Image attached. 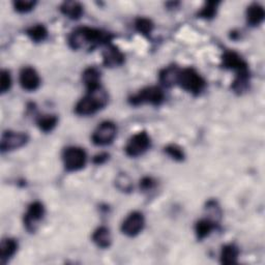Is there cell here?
I'll list each match as a JSON object with an SVG mask.
<instances>
[{"label":"cell","mask_w":265,"mask_h":265,"mask_svg":"<svg viewBox=\"0 0 265 265\" xmlns=\"http://www.w3.org/2000/svg\"><path fill=\"white\" fill-rule=\"evenodd\" d=\"M112 39L109 32H105L90 27H79L74 30L69 37V45L74 50H79L85 47L93 48L95 46L108 45Z\"/></svg>","instance_id":"obj_1"},{"label":"cell","mask_w":265,"mask_h":265,"mask_svg":"<svg viewBox=\"0 0 265 265\" xmlns=\"http://www.w3.org/2000/svg\"><path fill=\"white\" fill-rule=\"evenodd\" d=\"M109 96L106 90L98 86L94 89L88 90V93L81 98L76 105V113L82 116H88L94 114L96 111L106 107L108 104Z\"/></svg>","instance_id":"obj_2"},{"label":"cell","mask_w":265,"mask_h":265,"mask_svg":"<svg viewBox=\"0 0 265 265\" xmlns=\"http://www.w3.org/2000/svg\"><path fill=\"white\" fill-rule=\"evenodd\" d=\"M177 84L186 91L195 95L200 94L205 88V80L192 68L180 70Z\"/></svg>","instance_id":"obj_3"},{"label":"cell","mask_w":265,"mask_h":265,"mask_svg":"<svg viewBox=\"0 0 265 265\" xmlns=\"http://www.w3.org/2000/svg\"><path fill=\"white\" fill-rule=\"evenodd\" d=\"M164 99H165V94L161 88L150 86L140 90L137 94L133 95L130 98V103L134 106H138L142 104H151L154 106H158L164 101Z\"/></svg>","instance_id":"obj_4"},{"label":"cell","mask_w":265,"mask_h":265,"mask_svg":"<svg viewBox=\"0 0 265 265\" xmlns=\"http://www.w3.org/2000/svg\"><path fill=\"white\" fill-rule=\"evenodd\" d=\"M63 160L68 171H78L85 166L87 155L83 148L72 146L66 148Z\"/></svg>","instance_id":"obj_5"},{"label":"cell","mask_w":265,"mask_h":265,"mask_svg":"<svg viewBox=\"0 0 265 265\" xmlns=\"http://www.w3.org/2000/svg\"><path fill=\"white\" fill-rule=\"evenodd\" d=\"M150 137L144 131L135 134L126 146V152L129 156H139L150 147Z\"/></svg>","instance_id":"obj_6"},{"label":"cell","mask_w":265,"mask_h":265,"mask_svg":"<svg viewBox=\"0 0 265 265\" xmlns=\"http://www.w3.org/2000/svg\"><path fill=\"white\" fill-rule=\"evenodd\" d=\"M117 134V128L112 121L101 123L92 135V141L95 145H108L113 142Z\"/></svg>","instance_id":"obj_7"},{"label":"cell","mask_w":265,"mask_h":265,"mask_svg":"<svg viewBox=\"0 0 265 265\" xmlns=\"http://www.w3.org/2000/svg\"><path fill=\"white\" fill-rule=\"evenodd\" d=\"M28 141V136L25 133L22 132H13V131H7L4 133L2 137V144H0V148L2 151H10L14 149H18L22 146H24Z\"/></svg>","instance_id":"obj_8"},{"label":"cell","mask_w":265,"mask_h":265,"mask_svg":"<svg viewBox=\"0 0 265 265\" xmlns=\"http://www.w3.org/2000/svg\"><path fill=\"white\" fill-rule=\"evenodd\" d=\"M45 216V207L40 202H33L28 206L24 216V225L30 232H34L38 223Z\"/></svg>","instance_id":"obj_9"},{"label":"cell","mask_w":265,"mask_h":265,"mask_svg":"<svg viewBox=\"0 0 265 265\" xmlns=\"http://www.w3.org/2000/svg\"><path fill=\"white\" fill-rule=\"evenodd\" d=\"M222 63L225 69L235 71L236 76L250 75L248 64L235 52H231V51L226 52L222 57Z\"/></svg>","instance_id":"obj_10"},{"label":"cell","mask_w":265,"mask_h":265,"mask_svg":"<svg viewBox=\"0 0 265 265\" xmlns=\"http://www.w3.org/2000/svg\"><path fill=\"white\" fill-rule=\"evenodd\" d=\"M144 224L145 220L143 215L138 213V211H134L124 221L121 225V231L124 234L133 237L138 235L143 230Z\"/></svg>","instance_id":"obj_11"},{"label":"cell","mask_w":265,"mask_h":265,"mask_svg":"<svg viewBox=\"0 0 265 265\" xmlns=\"http://www.w3.org/2000/svg\"><path fill=\"white\" fill-rule=\"evenodd\" d=\"M20 84L27 91H34L40 84V79L36 71L32 68H24L20 73Z\"/></svg>","instance_id":"obj_12"},{"label":"cell","mask_w":265,"mask_h":265,"mask_svg":"<svg viewBox=\"0 0 265 265\" xmlns=\"http://www.w3.org/2000/svg\"><path fill=\"white\" fill-rule=\"evenodd\" d=\"M103 63L107 68H116L125 63V55L115 46H108L103 52Z\"/></svg>","instance_id":"obj_13"},{"label":"cell","mask_w":265,"mask_h":265,"mask_svg":"<svg viewBox=\"0 0 265 265\" xmlns=\"http://www.w3.org/2000/svg\"><path fill=\"white\" fill-rule=\"evenodd\" d=\"M82 80L85 86L87 87V90L94 89L98 86H100L99 81H100V72L93 67L87 68L82 75Z\"/></svg>","instance_id":"obj_14"},{"label":"cell","mask_w":265,"mask_h":265,"mask_svg":"<svg viewBox=\"0 0 265 265\" xmlns=\"http://www.w3.org/2000/svg\"><path fill=\"white\" fill-rule=\"evenodd\" d=\"M265 17L264 9L258 5L253 4L247 10V21L251 26H257L262 23Z\"/></svg>","instance_id":"obj_15"},{"label":"cell","mask_w":265,"mask_h":265,"mask_svg":"<svg viewBox=\"0 0 265 265\" xmlns=\"http://www.w3.org/2000/svg\"><path fill=\"white\" fill-rule=\"evenodd\" d=\"M92 240L98 248H101V249L109 248L112 240L109 229H107L106 227L97 228L92 234Z\"/></svg>","instance_id":"obj_16"},{"label":"cell","mask_w":265,"mask_h":265,"mask_svg":"<svg viewBox=\"0 0 265 265\" xmlns=\"http://www.w3.org/2000/svg\"><path fill=\"white\" fill-rule=\"evenodd\" d=\"M2 253H0V259L2 263H7L17 252L18 242L13 238H5L2 241Z\"/></svg>","instance_id":"obj_17"},{"label":"cell","mask_w":265,"mask_h":265,"mask_svg":"<svg viewBox=\"0 0 265 265\" xmlns=\"http://www.w3.org/2000/svg\"><path fill=\"white\" fill-rule=\"evenodd\" d=\"M179 72H180V70L175 66H171V67H168V68L164 69L160 73L161 83H163V85H165L167 87H170V86H173V85L177 84Z\"/></svg>","instance_id":"obj_18"},{"label":"cell","mask_w":265,"mask_h":265,"mask_svg":"<svg viewBox=\"0 0 265 265\" xmlns=\"http://www.w3.org/2000/svg\"><path fill=\"white\" fill-rule=\"evenodd\" d=\"M60 11L64 15L75 20L79 19L83 14V7L77 2H66L62 5Z\"/></svg>","instance_id":"obj_19"},{"label":"cell","mask_w":265,"mask_h":265,"mask_svg":"<svg viewBox=\"0 0 265 265\" xmlns=\"http://www.w3.org/2000/svg\"><path fill=\"white\" fill-rule=\"evenodd\" d=\"M239 250L234 244H226L221 251V262L223 264H234L237 262Z\"/></svg>","instance_id":"obj_20"},{"label":"cell","mask_w":265,"mask_h":265,"mask_svg":"<svg viewBox=\"0 0 265 265\" xmlns=\"http://www.w3.org/2000/svg\"><path fill=\"white\" fill-rule=\"evenodd\" d=\"M216 228V224L215 222L204 219V220H200L199 222H197L196 226H195V232L197 235L198 239H204L205 237H207L211 231Z\"/></svg>","instance_id":"obj_21"},{"label":"cell","mask_w":265,"mask_h":265,"mask_svg":"<svg viewBox=\"0 0 265 265\" xmlns=\"http://www.w3.org/2000/svg\"><path fill=\"white\" fill-rule=\"evenodd\" d=\"M58 123V117L56 115H42L37 119V126L40 129V131L48 133L51 132L53 129L56 127Z\"/></svg>","instance_id":"obj_22"},{"label":"cell","mask_w":265,"mask_h":265,"mask_svg":"<svg viewBox=\"0 0 265 265\" xmlns=\"http://www.w3.org/2000/svg\"><path fill=\"white\" fill-rule=\"evenodd\" d=\"M26 33L31 38V40L35 43L43 42L48 36V30L43 24H36L34 26H31L30 28L27 29Z\"/></svg>","instance_id":"obj_23"},{"label":"cell","mask_w":265,"mask_h":265,"mask_svg":"<svg viewBox=\"0 0 265 265\" xmlns=\"http://www.w3.org/2000/svg\"><path fill=\"white\" fill-rule=\"evenodd\" d=\"M218 5H219V3H216V2L206 3L205 6L202 8V10L199 12L198 16L200 18H204V19L214 18L216 16V14H217Z\"/></svg>","instance_id":"obj_24"},{"label":"cell","mask_w":265,"mask_h":265,"mask_svg":"<svg viewBox=\"0 0 265 265\" xmlns=\"http://www.w3.org/2000/svg\"><path fill=\"white\" fill-rule=\"evenodd\" d=\"M135 26H136V29L144 35L150 34L152 29H153V23L151 22V20H149L147 18L137 19L136 23H135Z\"/></svg>","instance_id":"obj_25"},{"label":"cell","mask_w":265,"mask_h":265,"mask_svg":"<svg viewBox=\"0 0 265 265\" xmlns=\"http://www.w3.org/2000/svg\"><path fill=\"white\" fill-rule=\"evenodd\" d=\"M165 152L169 156H171L173 160H175V161H184L185 160V152H184V150L179 146H177L175 144H170V145L166 146L165 147Z\"/></svg>","instance_id":"obj_26"},{"label":"cell","mask_w":265,"mask_h":265,"mask_svg":"<svg viewBox=\"0 0 265 265\" xmlns=\"http://www.w3.org/2000/svg\"><path fill=\"white\" fill-rule=\"evenodd\" d=\"M116 186L123 192H130L133 188L132 180L126 173H120L116 177Z\"/></svg>","instance_id":"obj_27"},{"label":"cell","mask_w":265,"mask_h":265,"mask_svg":"<svg viewBox=\"0 0 265 265\" xmlns=\"http://www.w3.org/2000/svg\"><path fill=\"white\" fill-rule=\"evenodd\" d=\"M36 3L33 0H18V2L14 3L15 10L19 13H27L30 12L34 7Z\"/></svg>","instance_id":"obj_28"},{"label":"cell","mask_w":265,"mask_h":265,"mask_svg":"<svg viewBox=\"0 0 265 265\" xmlns=\"http://www.w3.org/2000/svg\"><path fill=\"white\" fill-rule=\"evenodd\" d=\"M12 86V77L11 73L7 70L2 71V75H0V91L2 93H6L10 90Z\"/></svg>","instance_id":"obj_29"},{"label":"cell","mask_w":265,"mask_h":265,"mask_svg":"<svg viewBox=\"0 0 265 265\" xmlns=\"http://www.w3.org/2000/svg\"><path fill=\"white\" fill-rule=\"evenodd\" d=\"M155 186V181L151 178V177H144L141 181H140V188L143 191H149L152 190Z\"/></svg>","instance_id":"obj_30"},{"label":"cell","mask_w":265,"mask_h":265,"mask_svg":"<svg viewBox=\"0 0 265 265\" xmlns=\"http://www.w3.org/2000/svg\"><path fill=\"white\" fill-rule=\"evenodd\" d=\"M108 157H109V154H107V153H99V154L94 156L93 162L95 164H103L104 162L108 160Z\"/></svg>","instance_id":"obj_31"}]
</instances>
